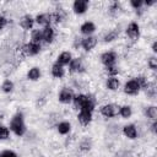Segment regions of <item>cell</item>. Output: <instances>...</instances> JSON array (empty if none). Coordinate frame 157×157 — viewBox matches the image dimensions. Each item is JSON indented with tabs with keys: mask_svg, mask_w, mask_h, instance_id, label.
<instances>
[{
	"mask_svg": "<svg viewBox=\"0 0 157 157\" xmlns=\"http://www.w3.org/2000/svg\"><path fill=\"white\" fill-rule=\"evenodd\" d=\"M129 4L135 11H142V7L145 6L144 5V0H130Z\"/></svg>",
	"mask_w": 157,
	"mask_h": 157,
	"instance_id": "f546056e",
	"label": "cell"
},
{
	"mask_svg": "<svg viewBox=\"0 0 157 157\" xmlns=\"http://www.w3.org/2000/svg\"><path fill=\"white\" fill-rule=\"evenodd\" d=\"M123 134L129 140H135V139H137L139 132H137V128L134 124H126L123 126Z\"/></svg>",
	"mask_w": 157,
	"mask_h": 157,
	"instance_id": "7c38bea8",
	"label": "cell"
},
{
	"mask_svg": "<svg viewBox=\"0 0 157 157\" xmlns=\"http://www.w3.org/2000/svg\"><path fill=\"white\" fill-rule=\"evenodd\" d=\"M6 25H7V18H6L5 16H1V15H0V31H1L2 28H5Z\"/></svg>",
	"mask_w": 157,
	"mask_h": 157,
	"instance_id": "74e56055",
	"label": "cell"
},
{
	"mask_svg": "<svg viewBox=\"0 0 157 157\" xmlns=\"http://www.w3.org/2000/svg\"><path fill=\"white\" fill-rule=\"evenodd\" d=\"M117 60H118V55L113 50H107V52L102 53V55H101V63L105 67H109V66L115 65Z\"/></svg>",
	"mask_w": 157,
	"mask_h": 157,
	"instance_id": "277c9868",
	"label": "cell"
},
{
	"mask_svg": "<svg viewBox=\"0 0 157 157\" xmlns=\"http://www.w3.org/2000/svg\"><path fill=\"white\" fill-rule=\"evenodd\" d=\"M145 91H146V94H147L148 98L153 99L156 97V86H155V83H151L150 82V85L147 86V88Z\"/></svg>",
	"mask_w": 157,
	"mask_h": 157,
	"instance_id": "4dcf8cb0",
	"label": "cell"
},
{
	"mask_svg": "<svg viewBox=\"0 0 157 157\" xmlns=\"http://www.w3.org/2000/svg\"><path fill=\"white\" fill-rule=\"evenodd\" d=\"M135 80H136V81H137V83L140 85L141 90H146V88H147V86L150 85V81H148V78H147L146 76H144V75L136 76V77H135Z\"/></svg>",
	"mask_w": 157,
	"mask_h": 157,
	"instance_id": "f1b7e54d",
	"label": "cell"
},
{
	"mask_svg": "<svg viewBox=\"0 0 157 157\" xmlns=\"http://www.w3.org/2000/svg\"><path fill=\"white\" fill-rule=\"evenodd\" d=\"M34 23H36V22H34V18H33L31 15H25V16H22V17L20 18V26H21L23 29H26V31L32 29Z\"/></svg>",
	"mask_w": 157,
	"mask_h": 157,
	"instance_id": "e0dca14e",
	"label": "cell"
},
{
	"mask_svg": "<svg viewBox=\"0 0 157 157\" xmlns=\"http://www.w3.org/2000/svg\"><path fill=\"white\" fill-rule=\"evenodd\" d=\"M156 126H157V120H152V124H151V128H150L152 134H156Z\"/></svg>",
	"mask_w": 157,
	"mask_h": 157,
	"instance_id": "f35d334b",
	"label": "cell"
},
{
	"mask_svg": "<svg viewBox=\"0 0 157 157\" xmlns=\"http://www.w3.org/2000/svg\"><path fill=\"white\" fill-rule=\"evenodd\" d=\"M118 37H119V31H118V29H112V31H109V32L103 37V42H104V43H110V42L115 40Z\"/></svg>",
	"mask_w": 157,
	"mask_h": 157,
	"instance_id": "484cf974",
	"label": "cell"
},
{
	"mask_svg": "<svg viewBox=\"0 0 157 157\" xmlns=\"http://www.w3.org/2000/svg\"><path fill=\"white\" fill-rule=\"evenodd\" d=\"M152 50H153V53L157 52V42H153L152 43Z\"/></svg>",
	"mask_w": 157,
	"mask_h": 157,
	"instance_id": "ab89813d",
	"label": "cell"
},
{
	"mask_svg": "<svg viewBox=\"0 0 157 157\" xmlns=\"http://www.w3.org/2000/svg\"><path fill=\"white\" fill-rule=\"evenodd\" d=\"M10 130L16 135V136H23L27 128L25 123V118L22 113H16L11 120H10Z\"/></svg>",
	"mask_w": 157,
	"mask_h": 157,
	"instance_id": "7a4b0ae2",
	"label": "cell"
},
{
	"mask_svg": "<svg viewBox=\"0 0 157 157\" xmlns=\"http://www.w3.org/2000/svg\"><path fill=\"white\" fill-rule=\"evenodd\" d=\"M74 97H75L74 91H72L71 88H69V87H63V88L60 90L59 94H58V99H59V102L63 103V104H69V103H71L72 99H74Z\"/></svg>",
	"mask_w": 157,
	"mask_h": 157,
	"instance_id": "8992f818",
	"label": "cell"
},
{
	"mask_svg": "<svg viewBox=\"0 0 157 157\" xmlns=\"http://www.w3.org/2000/svg\"><path fill=\"white\" fill-rule=\"evenodd\" d=\"M69 71L71 74H81L85 71V65L81 58H72L69 64Z\"/></svg>",
	"mask_w": 157,
	"mask_h": 157,
	"instance_id": "9c48e42d",
	"label": "cell"
},
{
	"mask_svg": "<svg viewBox=\"0 0 157 157\" xmlns=\"http://www.w3.org/2000/svg\"><path fill=\"white\" fill-rule=\"evenodd\" d=\"M125 33H126V36H128L131 40L139 39V37H140V26H139V23L135 22V21L130 22V23L128 25L126 29H125Z\"/></svg>",
	"mask_w": 157,
	"mask_h": 157,
	"instance_id": "ba28073f",
	"label": "cell"
},
{
	"mask_svg": "<svg viewBox=\"0 0 157 157\" xmlns=\"http://www.w3.org/2000/svg\"><path fill=\"white\" fill-rule=\"evenodd\" d=\"M40 75H42L40 69L37 67V66H33V67H31V69L27 71V78H28L29 81H38V80L40 78Z\"/></svg>",
	"mask_w": 157,
	"mask_h": 157,
	"instance_id": "603a6c76",
	"label": "cell"
},
{
	"mask_svg": "<svg viewBox=\"0 0 157 157\" xmlns=\"http://www.w3.org/2000/svg\"><path fill=\"white\" fill-rule=\"evenodd\" d=\"M56 130H58V132L60 135H67L71 131V124L69 121H66V120L59 121L56 124Z\"/></svg>",
	"mask_w": 157,
	"mask_h": 157,
	"instance_id": "44dd1931",
	"label": "cell"
},
{
	"mask_svg": "<svg viewBox=\"0 0 157 157\" xmlns=\"http://www.w3.org/2000/svg\"><path fill=\"white\" fill-rule=\"evenodd\" d=\"M145 117L150 120H156L157 119V107L156 105H147L144 110Z\"/></svg>",
	"mask_w": 157,
	"mask_h": 157,
	"instance_id": "d4e9b609",
	"label": "cell"
},
{
	"mask_svg": "<svg viewBox=\"0 0 157 157\" xmlns=\"http://www.w3.org/2000/svg\"><path fill=\"white\" fill-rule=\"evenodd\" d=\"M147 65H148V67H150L152 71H156V70H157V59H156L155 56L148 58V60H147Z\"/></svg>",
	"mask_w": 157,
	"mask_h": 157,
	"instance_id": "e575fe53",
	"label": "cell"
},
{
	"mask_svg": "<svg viewBox=\"0 0 157 157\" xmlns=\"http://www.w3.org/2000/svg\"><path fill=\"white\" fill-rule=\"evenodd\" d=\"M97 45V38L93 37V36H88V37H85V38H81V48L85 50V52H90L92 50L94 47Z\"/></svg>",
	"mask_w": 157,
	"mask_h": 157,
	"instance_id": "30bf717a",
	"label": "cell"
},
{
	"mask_svg": "<svg viewBox=\"0 0 157 157\" xmlns=\"http://www.w3.org/2000/svg\"><path fill=\"white\" fill-rule=\"evenodd\" d=\"M88 1L87 0H75L72 4V10L76 15H82L88 10Z\"/></svg>",
	"mask_w": 157,
	"mask_h": 157,
	"instance_id": "8fae6325",
	"label": "cell"
},
{
	"mask_svg": "<svg viewBox=\"0 0 157 157\" xmlns=\"http://www.w3.org/2000/svg\"><path fill=\"white\" fill-rule=\"evenodd\" d=\"M120 86V81L117 76H109L105 80V88L109 91H117Z\"/></svg>",
	"mask_w": 157,
	"mask_h": 157,
	"instance_id": "ffe728a7",
	"label": "cell"
},
{
	"mask_svg": "<svg viewBox=\"0 0 157 157\" xmlns=\"http://www.w3.org/2000/svg\"><path fill=\"white\" fill-rule=\"evenodd\" d=\"M92 112H88V110H78V114H77V120L81 125H88L91 121H92Z\"/></svg>",
	"mask_w": 157,
	"mask_h": 157,
	"instance_id": "2e32d148",
	"label": "cell"
},
{
	"mask_svg": "<svg viewBox=\"0 0 157 157\" xmlns=\"http://www.w3.org/2000/svg\"><path fill=\"white\" fill-rule=\"evenodd\" d=\"M123 90H124V93H126L128 96H135L141 91V87H140V85L137 83V81L135 78H131V80H128L124 83Z\"/></svg>",
	"mask_w": 157,
	"mask_h": 157,
	"instance_id": "5b68a950",
	"label": "cell"
},
{
	"mask_svg": "<svg viewBox=\"0 0 157 157\" xmlns=\"http://www.w3.org/2000/svg\"><path fill=\"white\" fill-rule=\"evenodd\" d=\"M105 70H107V74L109 76H117L119 74V67H117L115 65L109 66V67H105Z\"/></svg>",
	"mask_w": 157,
	"mask_h": 157,
	"instance_id": "8d00e7d4",
	"label": "cell"
},
{
	"mask_svg": "<svg viewBox=\"0 0 157 157\" xmlns=\"http://www.w3.org/2000/svg\"><path fill=\"white\" fill-rule=\"evenodd\" d=\"M31 42L38 43V44H40L43 42L42 29H34V31H32V33H31Z\"/></svg>",
	"mask_w": 157,
	"mask_h": 157,
	"instance_id": "83f0119b",
	"label": "cell"
},
{
	"mask_svg": "<svg viewBox=\"0 0 157 157\" xmlns=\"http://www.w3.org/2000/svg\"><path fill=\"white\" fill-rule=\"evenodd\" d=\"M120 10H121L120 4H119V2H113V4L110 5V7H109V13L113 15V16H117V15L120 12Z\"/></svg>",
	"mask_w": 157,
	"mask_h": 157,
	"instance_id": "d6a6232c",
	"label": "cell"
},
{
	"mask_svg": "<svg viewBox=\"0 0 157 157\" xmlns=\"http://www.w3.org/2000/svg\"><path fill=\"white\" fill-rule=\"evenodd\" d=\"M34 22H36V23H38L39 26L48 27V26H50V23H52V13H48V12L39 13V15H37V16H36Z\"/></svg>",
	"mask_w": 157,
	"mask_h": 157,
	"instance_id": "4fadbf2b",
	"label": "cell"
},
{
	"mask_svg": "<svg viewBox=\"0 0 157 157\" xmlns=\"http://www.w3.org/2000/svg\"><path fill=\"white\" fill-rule=\"evenodd\" d=\"M40 49H42L40 44L33 43V42H28V43L23 44V47L21 48V52L26 56H34V55H37V54L40 53Z\"/></svg>",
	"mask_w": 157,
	"mask_h": 157,
	"instance_id": "3957f363",
	"label": "cell"
},
{
	"mask_svg": "<svg viewBox=\"0 0 157 157\" xmlns=\"http://www.w3.org/2000/svg\"><path fill=\"white\" fill-rule=\"evenodd\" d=\"M118 114H119L123 119H129V118L132 115V108H131L130 105H128V104L121 105V107H119V109H118Z\"/></svg>",
	"mask_w": 157,
	"mask_h": 157,
	"instance_id": "cb8c5ba5",
	"label": "cell"
},
{
	"mask_svg": "<svg viewBox=\"0 0 157 157\" xmlns=\"http://www.w3.org/2000/svg\"><path fill=\"white\" fill-rule=\"evenodd\" d=\"M50 72H52V76L55 77V78H61L65 76V67L59 65L58 63H54L52 65V69H50Z\"/></svg>",
	"mask_w": 157,
	"mask_h": 157,
	"instance_id": "d6986e66",
	"label": "cell"
},
{
	"mask_svg": "<svg viewBox=\"0 0 157 157\" xmlns=\"http://www.w3.org/2000/svg\"><path fill=\"white\" fill-rule=\"evenodd\" d=\"M66 18V12L64 9H56L55 12L52 13V22L55 23H60Z\"/></svg>",
	"mask_w": 157,
	"mask_h": 157,
	"instance_id": "7402d4cb",
	"label": "cell"
},
{
	"mask_svg": "<svg viewBox=\"0 0 157 157\" xmlns=\"http://www.w3.org/2000/svg\"><path fill=\"white\" fill-rule=\"evenodd\" d=\"M94 31H96V25H94L92 21H86V22H83V23L80 26V32H81L82 34H85L86 37L92 36V34L94 33Z\"/></svg>",
	"mask_w": 157,
	"mask_h": 157,
	"instance_id": "5bb4252c",
	"label": "cell"
},
{
	"mask_svg": "<svg viewBox=\"0 0 157 157\" xmlns=\"http://www.w3.org/2000/svg\"><path fill=\"white\" fill-rule=\"evenodd\" d=\"M0 157H20V156L12 150H4L2 152H0Z\"/></svg>",
	"mask_w": 157,
	"mask_h": 157,
	"instance_id": "d590c367",
	"label": "cell"
},
{
	"mask_svg": "<svg viewBox=\"0 0 157 157\" xmlns=\"http://www.w3.org/2000/svg\"><path fill=\"white\" fill-rule=\"evenodd\" d=\"M91 146H92V142H91V140H90L88 137H85V139L81 141V144H80V148H81L82 151H88V150L91 148Z\"/></svg>",
	"mask_w": 157,
	"mask_h": 157,
	"instance_id": "836d02e7",
	"label": "cell"
},
{
	"mask_svg": "<svg viewBox=\"0 0 157 157\" xmlns=\"http://www.w3.org/2000/svg\"><path fill=\"white\" fill-rule=\"evenodd\" d=\"M42 37H43V42L44 43H52L55 38V31L53 27L48 26V27H43L42 28Z\"/></svg>",
	"mask_w": 157,
	"mask_h": 157,
	"instance_id": "9a60e30c",
	"label": "cell"
},
{
	"mask_svg": "<svg viewBox=\"0 0 157 157\" xmlns=\"http://www.w3.org/2000/svg\"><path fill=\"white\" fill-rule=\"evenodd\" d=\"M13 88H15V85H13V82L10 78H6L1 83V91L5 92V93H11L13 91Z\"/></svg>",
	"mask_w": 157,
	"mask_h": 157,
	"instance_id": "4316f807",
	"label": "cell"
},
{
	"mask_svg": "<svg viewBox=\"0 0 157 157\" xmlns=\"http://www.w3.org/2000/svg\"><path fill=\"white\" fill-rule=\"evenodd\" d=\"M118 109L119 107L115 105L114 103H107V104H103L99 109V113L104 117V118H113L118 114Z\"/></svg>",
	"mask_w": 157,
	"mask_h": 157,
	"instance_id": "52a82bcc",
	"label": "cell"
},
{
	"mask_svg": "<svg viewBox=\"0 0 157 157\" xmlns=\"http://www.w3.org/2000/svg\"><path fill=\"white\" fill-rule=\"evenodd\" d=\"M71 60H72V54H71L70 52L65 50V52H61V53L58 55L55 63H58V64L61 65V66H65V65H69Z\"/></svg>",
	"mask_w": 157,
	"mask_h": 157,
	"instance_id": "ac0fdd59",
	"label": "cell"
},
{
	"mask_svg": "<svg viewBox=\"0 0 157 157\" xmlns=\"http://www.w3.org/2000/svg\"><path fill=\"white\" fill-rule=\"evenodd\" d=\"M72 103H74V107L78 110H88L93 113L96 108V99L93 96H90V94L78 93L74 97Z\"/></svg>",
	"mask_w": 157,
	"mask_h": 157,
	"instance_id": "6da1fadb",
	"label": "cell"
},
{
	"mask_svg": "<svg viewBox=\"0 0 157 157\" xmlns=\"http://www.w3.org/2000/svg\"><path fill=\"white\" fill-rule=\"evenodd\" d=\"M10 137V130L5 125H0V140H7Z\"/></svg>",
	"mask_w": 157,
	"mask_h": 157,
	"instance_id": "1f68e13d",
	"label": "cell"
}]
</instances>
